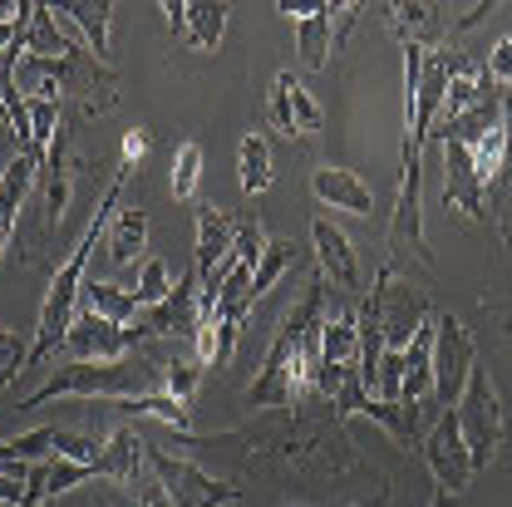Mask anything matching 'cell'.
Listing matches in <instances>:
<instances>
[{"instance_id":"obj_1","label":"cell","mask_w":512,"mask_h":507,"mask_svg":"<svg viewBox=\"0 0 512 507\" xmlns=\"http://www.w3.org/2000/svg\"><path fill=\"white\" fill-rule=\"evenodd\" d=\"M124 183H128V168L119 163V173H114V183H109L104 197H99V207H94V217H89V227H84L79 247L64 256V266L55 271V281H50V291H45V306H40L35 345H30V370H35V365H45V360L64 345V335H69V325H74V301H79V291H84V266H89V252H94V247H99V237L109 232V222H114V212H119V197H124Z\"/></svg>"},{"instance_id":"obj_2","label":"cell","mask_w":512,"mask_h":507,"mask_svg":"<svg viewBox=\"0 0 512 507\" xmlns=\"http://www.w3.org/2000/svg\"><path fill=\"white\" fill-rule=\"evenodd\" d=\"M153 375H163V370L148 365V360H138V365H133V360H119V365L69 360V365H60L35 394H25L20 409H40V404H50V399H138V394H153V389H148Z\"/></svg>"},{"instance_id":"obj_3","label":"cell","mask_w":512,"mask_h":507,"mask_svg":"<svg viewBox=\"0 0 512 507\" xmlns=\"http://www.w3.org/2000/svg\"><path fill=\"white\" fill-rule=\"evenodd\" d=\"M365 306L380 316V330H384V350H409L414 335L434 320V306H429V291L404 281L394 261H384L375 286L365 291Z\"/></svg>"},{"instance_id":"obj_4","label":"cell","mask_w":512,"mask_h":507,"mask_svg":"<svg viewBox=\"0 0 512 507\" xmlns=\"http://www.w3.org/2000/svg\"><path fill=\"white\" fill-rule=\"evenodd\" d=\"M453 414H458L463 444H468V458H473V473L488 468L493 453H498V444H503V404H498V389H493V380H488V370L473 365V375H468V384H463Z\"/></svg>"},{"instance_id":"obj_5","label":"cell","mask_w":512,"mask_h":507,"mask_svg":"<svg viewBox=\"0 0 512 507\" xmlns=\"http://www.w3.org/2000/svg\"><path fill=\"white\" fill-rule=\"evenodd\" d=\"M197 325H202V276L188 271L158 306H138V316L124 330L138 345V340H183V335H197Z\"/></svg>"},{"instance_id":"obj_6","label":"cell","mask_w":512,"mask_h":507,"mask_svg":"<svg viewBox=\"0 0 512 507\" xmlns=\"http://www.w3.org/2000/svg\"><path fill=\"white\" fill-rule=\"evenodd\" d=\"M148 468L158 473V483L168 488L173 507H227L242 503V488L237 483H222L212 473H202L192 458H173L163 448H148Z\"/></svg>"},{"instance_id":"obj_7","label":"cell","mask_w":512,"mask_h":507,"mask_svg":"<svg viewBox=\"0 0 512 507\" xmlns=\"http://www.w3.org/2000/svg\"><path fill=\"white\" fill-rule=\"evenodd\" d=\"M478 365V345H473V330L458 316H434V399L439 404H458L463 384Z\"/></svg>"},{"instance_id":"obj_8","label":"cell","mask_w":512,"mask_h":507,"mask_svg":"<svg viewBox=\"0 0 512 507\" xmlns=\"http://www.w3.org/2000/svg\"><path fill=\"white\" fill-rule=\"evenodd\" d=\"M419 458L429 463L439 493H448V498H458L473 483V458H468V444H463V429H458V414L453 409L419 439Z\"/></svg>"},{"instance_id":"obj_9","label":"cell","mask_w":512,"mask_h":507,"mask_svg":"<svg viewBox=\"0 0 512 507\" xmlns=\"http://www.w3.org/2000/svg\"><path fill=\"white\" fill-rule=\"evenodd\" d=\"M266 119H271V128H276L281 138H311V133H320V128H325L320 104L311 99V89H306L291 69H281V74L271 79Z\"/></svg>"},{"instance_id":"obj_10","label":"cell","mask_w":512,"mask_h":507,"mask_svg":"<svg viewBox=\"0 0 512 507\" xmlns=\"http://www.w3.org/2000/svg\"><path fill=\"white\" fill-rule=\"evenodd\" d=\"M128 345H133V340H128L124 325L94 316V311L74 316L69 335H64V350H69L74 360H94V365H119V360H128Z\"/></svg>"},{"instance_id":"obj_11","label":"cell","mask_w":512,"mask_h":507,"mask_svg":"<svg viewBox=\"0 0 512 507\" xmlns=\"http://www.w3.org/2000/svg\"><path fill=\"white\" fill-rule=\"evenodd\" d=\"M311 242H316V261H320V276H325V286H340V291H350V296H365V276H360V261H355L350 237H345L335 222L316 217V227H311Z\"/></svg>"},{"instance_id":"obj_12","label":"cell","mask_w":512,"mask_h":507,"mask_svg":"<svg viewBox=\"0 0 512 507\" xmlns=\"http://www.w3.org/2000/svg\"><path fill=\"white\" fill-rule=\"evenodd\" d=\"M444 207L453 212H463V217H483V207H488V192H483V178H478V168H473V148L468 143H444Z\"/></svg>"},{"instance_id":"obj_13","label":"cell","mask_w":512,"mask_h":507,"mask_svg":"<svg viewBox=\"0 0 512 507\" xmlns=\"http://www.w3.org/2000/svg\"><path fill=\"white\" fill-rule=\"evenodd\" d=\"M384 20L399 35V45H414V50H444L448 45V25H444V15H439V5L394 0V5H384Z\"/></svg>"},{"instance_id":"obj_14","label":"cell","mask_w":512,"mask_h":507,"mask_svg":"<svg viewBox=\"0 0 512 507\" xmlns=\"http://www.w3.org/2000/svg\"><path fill=\"white\" fill-rule=\"evenodd\" d=\"M237 227H242V222H237L232 212H222V207H212V202L197 207V256H192V271H197L202 281L232 256Z\"/></svg>"},{"instance_id":"obj_15","label":"cell","mask_w":512,"mask_h":507,"mask_svg":"<svg viewBox=\"0 0 512 507\" xmlns=\"http://www.w3.org/2000/svg\"><path fill=\"white\" fill-rule=\"evenodd\" d=\"M281 15H291V25H296L301 64L325 69L330 45H335V5H281Z\"/></svg>"},{"instance_id":"obj_16","label":"cell","mask_w":512,"mask_h":507,"mask_svg":"<svg viewBox=\"0 0 512 507\" xmlns=\"http://www.w3.org/2000/svg\"><path fill=\"white\" fill-rule=\"evenodd\" d=\"M143 463H148V444H143L128 424H119V429L104 439V448H99L94 473L109 478V483H119V488H133V483L143 478Z\"/></svg>"},{"instance_id":"obj_17","label":"cell","mask_w":512,"mask_h":507,"mask_svg":"<svg viewBox=\"0 0 512 507\" xmlns=\"http://www.w3.org/2000/svg\"><path fill=\"white\" fill-rule=\"evenodd\" d=\"M311 192H316V202L335 207V212H355V217L375 212V192L365 188V178L350 173V168H316L311 173Z\"/></svg>"},{"instance_id":"obj_18","label":"cell","mask_w":512,"mask_h":507,"mask_svg":"<svg viewBox=\"0 0 512 507\" xmlns=\"http://www.w3.org/2000/svg\"><path fill=\"white\" fill-rule=\"evenodd\" d=\"M55 15L69 20L79 35H84V45H89V55L99 64H109V25H114V5L109 0H74V5H55ZM114 69V64H109Z\"/></svg>"},{"instance_id":"obj_19","label":"cell","mask_w":512,"mask_h":507,"mask_svg":"<svg viewBox=\"0 0 512 507\" xmlns=\"http://www.w3.org/2000/svg\"><path fill=\"white\" fill-rule=\"evenodd\" d=\"M35 173H40V163H35L30 153H20V158L5 163V173H0V256H5L10 237H15L20 202H25V192H30V183H35Z\"/></svg>"},{"instance_id":"obj_20","label":"cell","mask_w":512,"mask_h":507,"mask_svg":"<svg viewBox=\"0 0 512 507\" xmlns=\"http://www.w3.org/2000/svg\"><path fill=\"white\" fill-rule=\"evenodd\" d=\"M335 365H360V316H355V311L325 316V325H320V365L316 370H335Z\"/></svg>"},{"instance_id":"obj_21","label":"cell","mask_w":512,"mask_h":507,"mask_svg":"<svg viewBox=\"0 0 512 507\" xmlns=\"http://www.w3.org/2000/svg\"><path fill=\"white\" fill-rule=\"evenodd\" d=\"M104 242H109V261L114 266H133L143 256V247H148V212L143 207H119L109 232H104Z\"/></svg>"},{"instance_id":"obj_22","label":"cell","mask_w":512,"mask_h":507,"mask_svg":"<svg viewBox=\"0 0 512 507\" xmlns=\"http://www.w3.org/2000/svg\"><path fill=\"white\" fill-rule=\"evenodd\" d=\"M227 30V5L212 0H183V40L192 50H217Z\"/></svg>"},{"instance_id":"obj_23","label":"cell","mask_w":512,"mask_h":507,"mask_svg":"<svg viewBox=\"0 0 512 507\" xmlns=\"http://www.w3.org/2000/svg\"><path fill=\"white\" fill-rule=\"evenodd\" d=\"M45 222L50 227H64V207H69V158H64V133H55L50 153H45Z\"/></svg>"},{"instance_id":"obj_24","label":"cell","mask_w":512,"mask_h":507,"mask_svg":"<svg viewBox=\"0 0 512 507\" xmlns=\"http://www.w3.org/2000/svg\"><path fill=\"white\" fill-rule=\"evenodd\" d=\"M84 311H94V316H104V320H114V325H128V320L138 316V296L133 291H124L119 281H84Z\"/></svg>"},{"instance_id":"obj_25","label":"cell","mask_w":512,"mask_h":507,"mask_svg":"<svg viewBox=\"0 0 512 507\" xmlns=\"http://www.w3.org/2000/svg\"><path fill=\"white\" fill-rule=\"evenodd\" d=\"M237 168H242V192H266L271 188V148L261 133H242V148H237Z\"/></svg>"},{"instance_id":"obj_26","label":"cell","mask_w":512,"mask_h":507,"mask_svg":"<svg viewBox=\"0 0 512 507\" xmlns=\"http://www.w3.org/2000/svg\"><path fill=\"white\" fill-rule=\"evenodd\" d=\"M158 370H163V384H168L163 394H168V399H178V404H192L197 380H202V365H197V360H188L183 350H173V355H168Z\"/></svg>"},{"instance_id":"obj_27","label":"cell","mask_w":512,"mask_h":507,"mask_svg":"<svg viewBox=\"0 0 512 507\" xmlns=\"http://www.w3.org/2000/svg\"><path fill=\"white\" fill-rule=\"evenodd\" d=\"M296 261V247L291 242H266V256H261V266H256V276H252V306L281 281V271Z\"/></svg>"},{"instance_id":"obj_28","label":"cell","mask_w":512,"mask_h":507,"mask_svg":"<svg viewBox=\"0 0 512 507\" xmlns=\"http://www.w3.org/2000/svg\"><path fill=\"white\" fill-rule=\"evenodd\" d=\"M197 183H202V143H183L173 158V197L178 202L197 197Z\"/></svg>"},{"instance_id":"obj_29","label":"cell","mask_w":512,"mask_h":507,"mask_svg":"<svg viewBox=\"0 0 512 507\" xmlns=\"http://www.w3.org/2000/svg\"><path fill=\"white\" fill-rule=\"evenodd\" d=\"M25 365H30V345H25V335L0 325V384H15V375H25Z\"/></svg>"},{"instance_id":"obj_30","label":"cell","mask_w":512,"mask_h":507,"mask_svg":"<svg viewBox=\"0 0 512 507\" xmlns=\"http://www.w3.org/2000/svg\"><path fill=\"white\" fill-rule=\"evenodd\" d=\"M173 291V281H168V266H163V256H148L143 261V271H138V306H158L163 296Z\"/></svg>"},{"instance_id":"obj_31","label":"cell","mask_w":512,"mask_h":507,"mask_svg":"<svg viewBox=\"0 0 512 507\" xmlns=\"http://www.w3.org/2000/svg\"><path fill=\"white\" fill-rule=\"evenodd\" d=\"M483 74H488L493 84H503V89L512 84V35H503V40L493 45V55L483 60Z\"/></svg>"},{"instance_id":"obj_32","label":"cell","mask_w":512,"mask_h":507,"mask_svg":"<svg viewBox=\"0 0 512 507\" xmlns=\"http://www.w3.org/2000/svg\"><path fill=\"white\" fill-rule=\"evenodd\" d=\"M133 488H138V507H173V498H168V488L158 483V473H153V478H138Z\"/></svg>"},{"instance_id":"obj_33","label":"cell","mask_w":512,"mask_h":507,"mask_svg":"<svg viewBox=\"0 0 512 507\" xmlns=\"http://www.w3.org/2000/svg\"><path fill=\"white\" fill-rule=\"evenodd\" d=\"M143 153H148V133H143V128H128L124 133V168H133Z\"/></svg>"},{"instance_id":"obj_34","label":"cell","mask_w":512,"mask_h":507,"mask_svg":"<svg viewBox=\"0 0 512 507\" xmlns=\"http://www.w3.org/2000/svg\"><path fill=\"white\" fill-rule=\"evenodd\" d=\"M158 10H163V15H168V30H173V35H178V40H183V0H163V5H158Z\"/></svg>"},{"instance_id":"obj_35","label":"cell","mask_w":512,"mask_h":507,"mask_svg":"<svg viewBox=\"0 0 512 507\" xmlns=\"http://www.w3.org/2000/svg\"><path fill=\"white\" fill-rule=\"evenodd\" d=\"M20 507H55V503H50V498H25Z\"/></svg>"},{"instance_id":"obj_36","label":"cell","mask_w":512,"mask_h":507,"mask_svg":"<svg viewBox=\"0 0 512 507\" xmlns=\"http://www.w3.org/2000/svg\"><path fill=\"white\" fill-rule=\"evenodd\" d=\"M429 507H453V498H448V493H434V503Z\"/></svg>"},{"instance_id":"obj_37","label":"cell","mask_w":512,"mask_h":507,"mask_svg":"<svg viewBox=\"0 0 512 507\" xmlns=\"http://www.w3.org/2000/svg\"><path fill=\"white\" fill-rule=\"evenodd\" d=\"M94 507H114V503H109V498H99V503H94Z\"/></svg>"}]
</instances>
